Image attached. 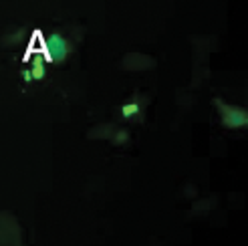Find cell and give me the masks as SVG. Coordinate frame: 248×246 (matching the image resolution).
I'll return each instance as SVG.
<instances>
[{
  "label": "cell",
  "instance_id": "6",
  "mask_svg": "<svg viewBox=\"0 0 248 246\" xmlns=\"http://www.w3.org/2000/svg\"><path fill=\"white\" fill-rule=\"evenodd\" d=\"M24 81H32V73L31 71H24Z\"/></svg>",
  "mask_w": 248,
  "mask_h": 246
},
{
  "label": "cell",
  "instance_id": "1",
  "mask_svg": "<svg viewBox=\"0 0 248 246\" xmlns=\"http://www.w3.org/2000/svg\"><path fill=\"white\" fill-rule=\"evenodd\" d=\"M216 107L222 115V123L226 127L238 129V127H248V111L236 105H228L224 101H216Z\"/></svg>",
  "mask_w": 248,
  "mask_h": 246
},
{
  "label": "cell",
  "instance_id": "5",
  "mask_svg": "<svg viewBox=\"0 0 248 246\" xmlns=\"http://www.w3.org/2000/svg\"><path fill=\"white\" fill-rule=\"evenodd\" d=\"M127 139V133L125 131H119L117 135H115V141H125Z\"/></svg>",
  "mask_w": 248,
  "mask_h": 246
},
{
  "label": "cell",
  "instance_id": "2",
  "mask_svg": "<svg viewBox=\"0 0 248 246\" xmlns=\"http://www.w3.org/2000/svg\"><path fill=\"white\" fill-rule=\"evenodd\" d=\"M45 53L46 57L55 61V63H61V61H65L67 55H69V43L63 39L61 34H48L45 39Z\"/></svg>",
  "mask_w": 248,
  "mask_h": 246
},
{
  "label": "cell",
  "instance_id": "3",
  "mask_svg": "<svg viewBox=\"0 0 248 246\" xmlns=\"http://www.w3.org/2000/svg\"><path fill=\"white\" fill-rule=\"evenodd\" d=\"M31 73H32V79H36V81L45 79L46 69H45V59H43V57H36V59L32 61V69H31Z\"/></svg>",
  "mask_w": 248,
  "mask_h": 246
},
{
  "label": "cell",
  "instance_id": "4",
  "mask_svg": "<svg viewBox=\"0 0 248 246\" xmlns=\"http://www.w3.org/2000/svg\"><path fill=\"white\" fill-rule=\"evenodd\" d=\"M138 111H140L138 103H127V105L121 107V115L123 117H133V115H138Z\"/></svg>",
  "mask_w": 248,
  "mask_h": 246
}]
</instances>
